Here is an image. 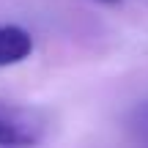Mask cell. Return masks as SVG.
Wrapping results in <instances>:
<instances>
[{
  "mask_svg": "<svg viewBox=\"0 0 148 148\" xmlns=\"http://www.w3.org/2000/svg\"><path fill=\"white\" fill-rule=\"evenodd\" d=\"M33 52V36L19 25H0V69L27 60Z\"/></svg>",
  "mask_w": 148,
  "mask_h": 148,
  "instance_id": "2",
  "label": "cell"
},
{
  "mask_svg": "<svg viewBox=\"0 0 148 148\" xmlns=\"http://www.w3.org/2000/svg\"><path fill=\"white\" fill-rule=\"evenodd\" d=\"M126 132L140 143H148V99L126 112Z\"/></svg>",
  "mask_w": 148,
  "mask_h": 148,
  "instance_id": "3",
  "label": "cell"
},
{
  "mask_svg": "<svg viewBox=\"0 0 148 148\" xmlns=\"http://www.w3.org/2000/svg\"><path fill=\"white\" fill-rule=\"evenodd\" d=\"M49 121L41 110L0 99V145H36L47 137Z\"/></svg>",
  "mask_w": 148,
  "mask_h": 148,
  "instance_id": "1",
  "label": "cell"
},
{
  "mask_svg": "<svg viewBox=\"0 0 148 148\" xmlns=\"http://www.w3.org/2000/svg\"><path fill=\"white\" fill-rule=\"evenodd\" d=\"M101 3H121V0H101Z\"/></svg>",
  "mask_w": 148,
  "mask_h": 148,
  "instance_id": "4",
  "label": "cell"
}]
</instances>
